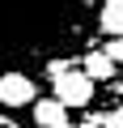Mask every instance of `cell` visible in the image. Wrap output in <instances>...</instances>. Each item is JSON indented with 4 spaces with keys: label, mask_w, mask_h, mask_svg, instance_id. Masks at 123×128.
<instances>
[{
    "label": "cell",
    "mask_w": 123,
    "mask_h": 128,
    "mask_svg": "<svg viewBox=\"0 0 123 128\" xmlns=\"http://www.w3.org/2000/svg\"><path fill=\"white\" fill-rule=\"evenodd\" d=\"M102 0H0V77L42 73L93 51Z\"/></svg>",
    "instance_id": "obj_1"
},
{
    "label": "cell",
    "mask_w": 123,
    "mask_h": 128,
    "mask_svg": "<svg viewBox=\"0 0 123 128\" xmlns=\"http://www.w3.org/2000/svg\"><path fill=\"white\" fill-rule=\"evenodd\" d=\"M51 90H55V98L64 102L68 111H77V107H89V102H93V90H98V86L85 77V68L77 64V68H68L64 77H55Z\"/></svg>",
    "instance_id": "obj_2"
},
{
    "label": "cell",
    "mask_w": 123,
    "mask_h": 128,
    "mask_svg": "<svg viewBox=\"0 0 123 128\" xmlns=\"http://www.w3.org/2000/svg\"><path fill=\"white\" fill-rule=\"evenodd\" d=\"M34 102H38V86H34V77H26V73L0 77V107L17 111V107H34Z\"/></svg>",
    "instance_id": "obj_3"
},
{
    "label": "cell",
    "mask_w": 123,
    "mask_h": 128,
    "mask_svg": "<svg viewBox=\"0 0 123 128\" xmlns=\"http://www.w3.org/2000/svg\"><path fill=\"white\" fill-rule=\"evenodd\" d=\"M81 68H85V77H89L93 86H115V81H119V64H115L102 47H93V51L81 56Z\"/></svg>",
    "instance_id": "obj_4"
},
{
    "label": "cell",
    "mask_w": 123,
    "mask_h": 128,
    "mask_svg": "<svg viewBox=\"0 0 123 128\" xmlns=\"http://www.w3.org/2000/svg\"><path fill=\"white\" fill-rule=\"evenodd\" d=\"M30 115H34V128H72V111L59 102L55 94L51 98H38Z\"/></svg>",
    "instance_id": "obj_5"
},
{
    "label": "cell",
    "mask_w": 123,
    "mask_h": 128,
    "mask_svg": "<svg viewBox=\"0 0 123 128\" xmlns=\"http://www.w3.org/2000/svg\"><path fill=\"white\" fill-rule=\"evenodd\" d=\"M98 34H106V38H123V0H102Z\"/></svg>",
    "instance_id": "obj_6"
},
{
    "label": "cell",
    "mask_w": 123,
    "mask_h": 128,
    "mask_svg": "<svg viewBox=\"0 0 123 128\" xmlns=\"http://www.w3.org/2000/svg\"><path fill=\"white\" fill-rule=\"evenodd\" d=\"M102 124H106V128H123V102L106 107V111H102Z\"/></svg>",
    "instance_id": "obj_7"
},
{
    "label": "cell",
    "mask_w": 123,
    "mask_h": 128,
    "mask_svg": "<svg viewBox=\"0 0 123 128\" xmlns=\"http://www.w3.org/2000/svg\"><path fill=\"white\" fill-rule=\"evenodd\" d=\"M102 51L119 64V68H123V38H110V43H102Z\"/></svg>",
    "instance_id": "obj_8"
},
{
    "label": "cell",
    "mask_w": 123,
    "mask_h": 128,
    "mask_svg": "<svg viewBox=\"0 0 123 128\" xmlns=\"http://www.w3.org/2000/svg\"><path fill=\"white\" fill-rule=\"evenodd\" d=\"M0 128H21V124H17L13 115H4V111H0Z\"/></svg>",
    "instance_id": "obj_9"
},
{
    "label": "cell",
    "mask_w": 123,
    "mask_h": 128,
    "mask_svg": "<svg viewBox=\"0 0 123 128\" xmlns=\"http://www.w3.org/2000/svg\"><path fill=\"white\" fill-rule=\"evenodd\" d=\"M115 94H123V68H119V81H115Z\"/></svg>",
    "instance_id": "obj_10"
}]
</instances>
